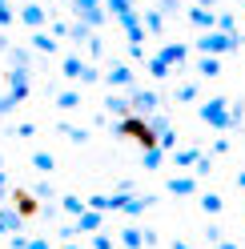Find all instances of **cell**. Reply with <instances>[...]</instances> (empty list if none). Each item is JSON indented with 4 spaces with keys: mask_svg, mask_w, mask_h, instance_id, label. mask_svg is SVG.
Returning a JSON list of instances; mask_svg holds the SVG:
<instances>
[{
    "mask_svg": "<svg viewBox=\"0 0 245 249\" xmlns=\"http://www.w3.org/2000/svg\"><path fill=\"white\" fill-rule=\"evenodd\" d=\"M52 249H81V245H72V241H65V245H52Z\"/></svg>",
    "mask_w": 245,
    "mask_h": 249,
    "instance_id": "ee69618b",
    "label": "cell"
},
{
    "mask_svg": "<svg viewBox=\"0 0 245 249\" xmlns=\"http://www.w3.org/2000/svg\"><path fill=\"white\" fill-rule=\"evenodd\" d=\"M60 133H65L72 145H85L88 141V129H76V124H60Z\"/></svg>",
    "mask_w": 245,
    "mask_h": 249,
    "instance_id": "83f0119b",
    "label": "cell"
},
{
    "mask_svg": "<svg viewBox=\"0 0 245 249\" xmlns=\"http://www.w3.org/2000/svg\"><path fill=\"white\" fill-rule=\"evenodd\" d=\"M12 249H28V237H20V233H12Z\"/></svg>",
    "mask_w": 245,
    "mask_h": 249,
    "instance_id": "b9f144b4",
    "label": "cell"
},
{
    "mask_svg": "<svg viewBox=\"0 0 245 249\" xmlns=\"http://www.w3.org/2000/svg\"><path fill=\"white\" fill-rule=\"evenodd\" d=\"M101 53H105V40L93 33V36H88V56H101Z\"/></svg>",
    "mask_w": 245,
    "mask_h": 249,
    "instance_id": "8d00e7d4",
    "label": "cell"
},
{
    "mask_svg": "<svg viewBox=\"0 0 245 249\" xmlns=\"http://www.w3.org/2000/svg\"><path fill=\"white\" fill-rule=\"evenodd\" d=\"M161 161H165V149H157V145H153V149H141V165H145V169H161Z\"/></svg>",
    "mask_w": 245,
    "mask_h": 249,
    "instance_id": "603a6c76",
    "label": "cell"
},
{
    "mask_svg": "<svg viewBox=\"0 0 245 249\" xmlns=\"http://www.w3.org/2000/svg\"><path fill=\"white\" fill-rule=\"evenodd\" d=\"M141 24H145V33H157V36L165 33V17H161L157 8H145L141 12Z\"/></svg>",
    "mask_w": 245,
    "mask_h": 249,
    "instance_id": "2e32d148",
    "label": "cell"
},
{
    "mask_svg": "<svg viewBox=\"0 0 245 249\" xmlns=\"http://www.w3.org/2000/svg\"><path fill=\"white\" fill-rule=\"evenodd\" d=\"M185 17H189L193 28H201V33H213V28H217V12H213V8H197V4H193Z\"/></svg>",
    "mask_w": 245,
    "mask_h": 249,
    "instance_id": "9c48e42d",
    "label": "cell"
},
{
    "mask_svg": "<svg viewBox=\"0 0 245 249\" xmlns=\"http://www.w3.org/2000/svg\"><path fill=\"white\" fill-rule=\"evenodd\" d=\"M17 17H20V24H28V28H33V33H40V28L49 24V12H44V4H24Z\"/></svg>",
    "mask_w": 245,
    "mask_h": 249,
    "instance_id": "52a82bcc",
    "label": "cell"
},
{
    "mask_svg": "<svg viewBox=\"0 0 245 249\" xmlns=\"http://www.w3.org/2000/svg\"><path fill=\"white\" fill-rule=\"evenodd\" d=\"M197 117H201L205 124H213L217 133L237 129V124H233V108H229V101H225V97H213V101H205L201 108H197Z\"/></svg>",
    "mask_w": 245,
    "mask_h": 249,
    "instance_id": "7a4b0ae2",
    "label": "cell"
},
{
    "mask_svg": "<svg viewBox=\"0 0 245 249\" xmlns=\"http://www.w3.org/2000/svg\"><path fill=\"white\" fill-rule=\"evenodd\" d=\"M93 249H113V237L109 233H93Z\"/></svg>",
    "mask_w": 245,
    "mask_h": 249,
    "instance_id": "74e56055",
    "label": "cell"
},
{
    "mask_svg": "<svg viewBox=\"0 0 245 249\" xmlns=\"http://www.w3.org/2000/svg\"><path fill=\"white\" fill-rule=\"evenodd\" d=\"M173 249H189V245H185V241H173Z\"/></svg>",
    "mask_w": 245,
    "mask_h": 249,
    "instance_id": "c3c4849f",
    "label": "cell"
},
{
    "mask_svg": "<svg viewBox=\"0 0 245 249\" xmlns=\"http://www.w3.org/2000/svg\"><path fill=\"white\" fill-rule=\"evenodd\" d=\"M193 169H197V177H209V173H213V157H209V153H201Z\"/></svg>",
    "mask_w": 245,
    "mask_h": 249,
    "instance_id": "4dcf8cb0",
    "label": "cell"
},
{
    "mask_svg": "<svg viewBox=\"0 0 245 249\" xmlns=\"http://www.w3.org/2000/svg\"><path fill=\"white\" fill-rule=\"evenodd\" d=\"M101 225H105V213H97V209H85L76 217V233H101Z\"/></svg>",
    "mask_w": 245,
    "mask_h": 249,
    "instance_id": "7c38bea8",
    "label": "cell"
},
{
    "mask_svg": "<svg viewBox=\"0 0 245 249\" xmlns=\"http://www.w3.org/2000/svg\"><path fill=\"white\" fill-rule=\"evenodd\" d=\"M241 245H245V237H241Z\"/></svg>",
    "mask_w": 245,
    "mask_h": 249,
    "instance_id": "816d5d0a",
    "label": "cell"
},
{
    "mask_svg": "<svg viewBox=\"0 0 245 249\" xmlns=\"http://www.w3.org/2000/svg\"><path fill=\"white\" fill-rule=\"evenodd\" d=\"M60 4H69V0H60Z\"/></svg>",
    "mask_w": 245,
    "mask_h": 249,
    "instance_id": "681fc988",
    "label": "cell"
},
{
    "mask_svg": "<svg viewBox=\"0 0 245 249\" xmlns=\"http://www.w3.org/2000/svg\"><path fill=\"white\" fill-rule=\"evenodd\" d=\"M33 197H44V201H52V197H56V189H52V185H49V181H40V185H36V189H33Z\"/></svg>",
    "mask_w": 245,
    "mask_h": 249,
    "instance_id": "836d02e7",
    "label": "cell"
},
{
    "mask_svg": "<svg viewBox=\"0 0 245 249\" xmlns=\"http://www.w3.org/2000/svg\"><path fill=\"white\" fill-rule=\"evenodd\" d=\"M101 81V69L97 65H85V72H81V85H97Z\"/></svg>",
    "mask_w": 245,
    "mask_h": 249,
    "instance_id": "d6a6232c",
    "label": "cell"
},
{
    "mask_svg": "<svg viewBox=\"0 0 245 249\" xmlns=\"http://www.w3.org/2000/svg\"><path fill=\"white\" fill-rule=\"evenodd\" d=\"M121 28H125V36H129V44H141L145 40V24H141V12H133V17H125V20H117Z\"/></svg>",
    "mask_w": 245,
    "mask_h": 249,
    "instance_id": "8fae6325",
    "label": "cell"
},
{
    "mask_svg": "<svg viewBox=\"0 0 245 249\" xmlns=\"http://www.w3.org/2000/svg\"><path fill=\"white\" fill-rule=\"evenodd\" d=\"M8 201H12V209H17V213L24 217V221H28V217H36V213H40V201H36L33 193H28V189H17V185H12Z\"/></svg>",
    "mask_w": 245,
    "mask_h": 249,
    "instance_id": "5b68a950",
    "label": "cell"
},
{
    "mask_svg": "<svg viewBox=\"0 0 245 249\" xmlns=\"http://www.w3.org/2000/svg\"><path fill=\"white\" fill-rule=\"evenodd\" d=\"M129 4H137V0H129Z\"/></svg>",
    "mask_w": 245,
    "mask_h": 249,
    "instance_id": "f907efd6",
    "label": "cell"
},
{
    "mask_svg": "<svg viewBox=\"0 0 245 249\" xmlns=\"http://www.w3.org/2000/svg\"><path fill=\"white\" fill-rule=\"evenodd\" d=\"M201 149H173V165H197Z\"/></svg>",
    "mask_w": 245,
    "mask_h": 249,
    "instance_id": "4316f807",
    "label": "cell"
},
{
    "mask_svg": "<svg viewBox=\"0 0 245 249\" xmlns=\"http://www.w3.org/2000/svg\"><path fill=\"white\" fill-rule=\"evenodd\" d=\"M237 185H241V189H245V169H241V173H237Z\"/></svg>",
    "mask_w": 245,
    "mask_h": 249,
    "instance_id": "7dc6e473",
    "label": "cell"
},
{
    "mask_svg": "<svg viewBox=\"0 0 245 249\" xmlns=\"http://www.w3.org/2000/svg\"><path fill=\"white\" fill-rule=\"evenodd\" d=\"M169 193H173V197H189V193H197V177H169Z\"/></svg>",
    "mask_w": 245,
    "mask_h": 249,
    "instance_id": "9a60e30c",
    "label": "cell"
},
{
    "mask_svg": "<svg viewBox=\"0 0 245 249\" xmlns=\"http://www.w3.org/2000/svg\"><path fill=\"white\" fill-rule=\"evenodd\" d=\"M88 36H93V28H88V24H81V20H72V24H69V40L88 44Z\"/></svg>",
    "mask_w": 245,
    "mask_h": 249,
    "instance_id": "cb8c5ba5",
    "label": "cell"
},
{
    "mask_svg": "<svg viewBox=\"0 0 245 249\" xmlns=\"http://www.w3.org/2000/svg\"><path fill=\"white\" fill-rule=\"evenodd\" d=\"M33 169H36V173H52V169H56V157H52V153H33Z\"/></svg>",
    "mask_w": 245,
    "mask_h": 249,
    "instance_id": "44dd1931",
    "label": "cell"
},
{
    "mask_svg": "<svg viewBox=\"0 0 245 249\" xmlns=\"http://www.w3.org/2000/svg\"><path fill=\"white\" fill-rule=\"evenodd\" d=\"M85 65H88V60H81V56H65V60H60V76H65V81H81V72H85Z\"/></svg>",
    "mask_w": 245,
    "mask_h": 249,
    "instance_id": "4fadbf2b",
    "label": "cell"
},
{
    "mask_svg": "<svg viewBox=\"0 0 245 249\" xmlns=\"http://www.w3.org/2000/svg\"><path fill=\"white\" fill-rule=\"evenodd\" d=\"M105 12H109V17L113 20H125V17H133V4H129V0H105Z\"/></svg>",
    "mask_w": 245,
    "mask_h": 249,
    "instance_id": "ac0fdd59",
    "label": "cell"
},
{
    "mask_svg": "<svg viewBox=\"0 0 245 249\" xmlns=\"http://www.w3.org/2000/svg\"><path fill=\"white\" fill-rule=\"evenodd\" d=\"M169 72H173V69L165 65L161 56H149V76H153V81H165V76H169Z\"/></svg>",
    "mask_w": 245,
    "mask_h": 249,
    "instance_id": "484cf974",
    "label": "cell"
},
{
    "mask_svg": "<svg viewBox=\"0 0 245 249\" xmlns=\"http://www.w3.org/2000/svg\"><path fill=\"white\" fill-rule=\"evenodd\" d=\"M209 4H217V0H197V8H209Z\"/></svg>",
    "mask_w": 245,
    "mask_h": 249,
    "instance_id": "bcb514c9",
    "label": "cell"
},
{
    "mask_svg": "<svg viewBox=\"0 0 245 249\" xmlns=\"http://www.w3.org/2000/svg\"><path fill=\"white\" fill-rule=\"evenodd\" d=\"M8 49H12V44H8V36L0 33V53H8Z\"/></svg>",
    "mask_w": 245,
    "mask_h": 249,
    "instance_id": "7bdbcfd3",
    "label": "cell"
},
{
    "mask_svg": "<svg viewBox=\"0 0 245 249\" xmlns=\"http://www.w3.org/2000/svg\"><path fill=\"white\" fill-rule=\"evenodd\" d=\"M60 209H65V213H72V217H81L88 205H85V201L81 197H72V193H65V197H60Z\"/></svg>",
    "mask_w": 245,
    "mask_h": 249,
    "instance_id": "d4e9b609",
    "label": "cell"
},
{
    "mask_svg": "<svg viewBox=\"0 0 245 249\" xmlns=\"http://www.w3.org/2000/svg\"><path fill=\"white\" fill-rule=\"evenodd\" d=\"M157 56H161V60H165V65H169V69H181V65H185V60H189V44L173 40V44H165V49H161Z\"/></svg>",
    "mask_w": 245,
    "mask_h": 249,
    "instance_id": "ba28073f",
    "label": "cell"
},
{
    "mask_svg": "<svg viewBox=\"0 0 245 249\" xmlns=\"http://www.w3.org/2000/svg\"><path fill=\"white\" fill-rule=\"evenodd\" d=\"M69 8H72V17L81 20V24H88L97 33V28L109 20V12H105V0H69Z\"/></svg>",
    "mask_w": 245,
    "mask_h": 249,
    "instance_id": "3957f363",
    "label": "cell"
},
{
    "mask_svg": "<svg viewBox=\"0 0 245 249\" xmlns=\"http://www.w3.org/2000/svg\"><path fill=\"white\" fill-rule=\"evenodd\" d=\"M161 17H173V12H181V0H161Z\"/></svg>",
    "mask_w": 245,
    "mask_h": 249,
    "instance_id": "d590c367",
    "label": "cell"
},
{
    "mask_svg": "<svg viewBox=\"0 0 245 249\" xmlns=\"http://www.w3.org/2000/svg\"><path fill=\"white\" fill-rule=\"evenodd\" d=\"M177 101H197V85L189 81V85H177V92H173Z\"/></svg>",
    "mask_w": 245,
    "mask_h": 249,
    "instance_id": "1f68e13d",
    "label": "cell"
},
{
    "mask_svg": "<svg viewBox=\"0 0 245 249\" xmlns=\"http://www.w3.org/2000/svg\"><path fill=\"white\" fill-rule=\"evenodd\" d=\"M105 113H109V117H117V121L133 117V108H129V97H117V92H109V97H105Z\"/></svg>",
    "mask_w": 245,
    "mask_h": 249,
    "instance_id": "30bf717a",
    "label": "cell"
},
{
    "mask_svg": "<svg viewBox=\"0 0 245 249\" xmlns=\"http://www.w3.org/2000/svg\"><path fill=\"white\" fill-rule=\"evenodd\" d=\"M153 201H157V197H149V193H145V197H133V193H129V197H125V209H121V213H129V217H141V213L153 205Z\"/></svg>",
    "mask_w": 245,
    "mask_h": 249,
    "instance_id": "5bb4252c",
    "label": "cell"
},
{
    "mask_svg": "<svg viewBox=\"0 0 245 249\" xmlns=\"http://www.w3.org/2000/svg\"><path fill=\"white\" fill-rule=\"evenodd\" d=\"M157 105H161V97H157V89H129V108H133V117H153L157 113Z\"/></svg>",
    "mask_w": 245,
    "mask_h": 249,
    "instance_id": "277c9868",
    "label": "cell"
},
{
    "mask_svg": "<svg viewBox=\"0 0 245 249\" xmlns=\"http://www.w3.org/2000/svg\"><path fill=\"white\" fill-rule=\"evenodd\" d=\"M49 28H52V36H69V24H65V20H52Z\"/></svg>",
    "mask_w": 245,
    "mask_h": 249,
    "instance_id": "f35d334b",
    "label": "cell"
},
{
    "mask_svg": "<svg viewBox=\"0 0 245 249\" xmlns=\"http://www.w3.org/2000/svg\"><path fill=\"white\" fill-rule=\"evenodd\" d=\"M33 49H36V53H44V56H52L60 44H56V36H49V33L40 28V33H33Z\"/></svg>",
    "mask_w": 245,
    "mask_h": 249,
    "instance_id": "e0dca14e",
    "label": "cell"
},
{
    "mask_svg": "<svg viewBox=\"0 0 245 249\" xmlns=\"http://www.w3.org/2000/svg\"><path fill=\"white\" fill-rule=\"evenodd\" d=\"M221 205H225V201H221L217 193H205V197H201V209H205V213H221Z\"/></svg>",
    "mask_w": 245,
    "mask_h": 249,
    "instance_id": "f546056e",
    "label": "cell"
},
{
    "mask_svg": "<svg viewBox=\"0 0 245 249\" xmlns=\"http://www.w3.org/2000/svg\"><path fill=\"white\" fill-rule=\"evenodd\" d=\"M197 72L201 76H221V56H201L197 60Z\"/></svg>",
    "mask_w": 245,
    "mask_h": 249,
    "instance_id": "ffe728a7",
    "label": "cell"
},
{
    "mask_svg": "<svg viewBox=\"0 0 245 249\" xmlns=\"http://www.w3.org/2000/svg\"><path fill=\"white\" fill-rule=\"evenodd\" d=\"M217 33H229V36L237 33V20H233V12H221V17H217Z\"/></svg>",
    "mask_w": 245,
    "mask_h": 249,
    "instance_id": "f1b7e54d",
    "label": "cell"
},
{
    "mask_svg": "<svg viewBox=\"0 0 245 249\" xmlns=\"http://www.w3.org/2000/svg\"><path fill=\"white\" fill-rule=\"evenodd\" d=\"M121 245H125V249H141V245H145V237H141V229H137V225H129V229H121Z\"/></svg>",
    "mask_w": 245,
    "mask_h": 249,
    "instance_id": "7402d4cb",
    "label": "cell"
},
{
    "mask_svg": "<svg viewBox=\"0 0 245 249\" xmlns=\"http://www.w3.org/2000/svg\"><path fill=\"white\" fill-rule=\"evenodd\" d=\"M217 249H237V245L233 241H217Z\"/></svg>",
    "mask_w": 245,
    "mask_h": 249,
    "instance_id": "f6af8a7d",
    "label": "cell"
},
{
    "mask_svg": "<svg viewBox=\"0 0 245 249\" xmlns=\"http://www.w3.org/2000/svg\"><path fill=\"white\" fill-rule=\"evenodd\" d=\"M12 20H17V12H12V8L4 4V0H0V28H8Z\"/></svg>",
    "mask_w": 245,
    "mask_h": 249,
    "instance_id": "e575fe53",
    "label": "cell"
},
{
    "mask_svg": "<svg viewBox=\"0 0 245 249\" xmlns=\"http://www.w3.org/2000/svg\"><path fill=\"white\" fill-rule=\"evenodd\" d=\"M205 237H209L213 245H217V241H225V237H221V229H217V225H209V229H205Z\"/></svg>",
    "mask_w": 245,
    "mask_h": 249,
    "instance_id": "60d3db41",
    "label": "cell"
},
{
    "mask_svg": "<svg viewBox=\"0 0 245 249\" xmlns=\"http://www.w3.org/2000/svg\"><path fill=\"white\" fill-rule=\"evenodd\" d=\"M28 249H52V241H44V237H28Z\"/></svg>",
    "mask_w": 245,
    "mask_h": 249,
    "instance_id": "ab89813d",
    "label": "cell"
},
{
    "mask_svg": "<svg viewBox=\"0 0 245 249\" xmlns=\"http://www.w3.org/2000/svg\"><path fill=\"white\" fill-rule=\"evenodd\" d=\"M101 81H109L113 89H133V85H137V81H133V69H129V65H121V60H113L109 72H105Z\"/></svg>",
    "mask_w": 245,
    "mask_h": 249,
    "instance_id": "8992f818",
    "label": "cell"
},
{
    "mask_svg": "<svg viewBox=\"0 0 245 249\" xmlns=\"http://www.w3.org/2000/svg\"><path fill=\"white\" fill-rule=\"evenodd\" d=\"M56 108H65V113H69V108H81V92H76V89L56 92Z\"/></svg>",
    "mask_w": 245,
    "mask_h": 249,
    "instance_id": "d6986e66",
    "label": "cell"
},
{
    "mask_svg": "<svg viewBox=\"0 0 245 249\" xmlns=\"http://www.w3.org/2000/svg\"><path fill=\"white\" fill-rule=\"evenodd\" d=\"M241 49V33H217V28H213V33H201L197 36V53L201 56H225V53H237Z\"/></svg>",
    "mask_w": 245,
    "mask_h": 249,
    "instance_id": "6da1fadb",
    "label": "cell"
}]
</instances>
